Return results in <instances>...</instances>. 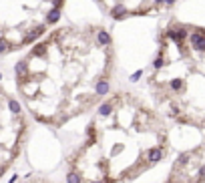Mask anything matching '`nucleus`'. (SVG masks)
Here are the masks:
<instances>
[{"label":"nucleus","instance_id":"nucleus-1","mask_svg":"<svg viewBox=\"0 0 205 183\" xmlns=\"http://www.w3.org/2000/svg\"><path fill=\"white\" fill-rule=\"evenodd\" d=\"M65 0H0V53L22 48L61 18Z\"/></svg>","mask_w":205,"mask_h":183},{"label":"nucleus","instance_id":"nucleus-2","mask_svg":"<svg viewBox=\"0 0 205 183\" xmlns=\"http://www.w3.org/2000/svg\"><path fill=\"white\" fill-rule=\"evenodd\" d=\"M105 14L115 20H123L129 16L155 14L161 8L175 4V0H95Z\"/></svg>","mask_w":205,"mask_h":183}]
</instances>
